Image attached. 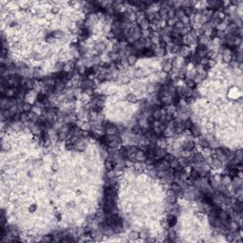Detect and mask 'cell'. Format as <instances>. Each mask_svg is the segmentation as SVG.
Masks as SVG:
<instances>
[{"instance_id": "1", "label": "cell", "mask_w": 243, "mask_h": 243, "mask_svg": "<svg viewBox=\"0 0 243 243\" xmlns=\"http://www.w3.org/2000/svg\"><path fill=\"white\" fill-rule=\"evenodd\" d=\"M167 151L164 148H161V147L157 146L155 149V152H154V155H155V158L158 160H161L164 159V157L167 155Z\"/></svg>"}, {"instance_id": "2", "label": "cell", "mask_w": 243, "mask_h": 243, "mask_svg": "<svg viewBox=\"0 0 243 243\" xmlns=\"http://www.w3.org/2000/svg\"><path fill=\"white\" fill-rule=\"evenodd\" d=\"M104 132H105L107 135H117L119 134V128H118L117 125L111 124L109 126H107V128L104 129Z\"/></svg>"}, {"instance_id": "3", "label": "cell", "mask_w": 243, "mask_h": 243, "mask_svg": "<svg viewBox=\"0 0 243 243\" xmlns=\"http://www.w3.org/2000/svg\"><path fill=\"white\" fill-rule=\"evenodd\" d=\"M171 190L177 195H179V194H183V188L181 187V185L179 183H178L177 181H173L171 183Z\"/></svg>"}, {"instance_id": "4", "label": "cell", "mask_w": 243, "mask_h": 243, "mask_svg": "<svg viewBox=\"0 0 243 243\" xmlns=\"http://www.w3.org/2000/svg\"><path fill=\"white\" fill-rule=\"evenodd\" d=\"M161 67H162V70L165 73H168L173 70V65H172V61L170 60H163V62L161 63Z\"/></svg>"}, {"instance_id": "5", "label": "cell", "mask_w": 243, "mask_h": 243, "mask_svg": "<svg viewBox=\"0 0 243 243\" xmlns=\"http://www.w3.org/2000/svg\"><path fill=\"white\" fill-rule=\"evenodd\" d=\"M135 159H136V161H144L146 160V155H145V152L141 149H138L137 152L135 153Z\"/></svg>"}, {"instance_id": "6", "label": "cell", "mask_w": 243, "mask_h": 243, "mask_svg": "<svg viewBox=\"0 0 243 243\" xmlns=\"http://www.w3.org/2000/svg\"><path fill=\"white\" fill-rule=\"evenodd\" d=\"M94 87V82L90 79H84L81 83V87L83 89H88V88H93Z\"/></svg>"}, {"instance_id": "7", "label": "cell", "mask_w": 243, "mask_h": 243, "mask_svg": "<svg viewBox=\"0 0 243 243\" xmlns=\"http://www.w3.org/2000/svg\"><path fill=\"white\" fill-rule=\"evenodd\" d=\"M182 148H183L184 150L192 151V150L195 148V142H194L193 141H190V140L184 141L183 144H182Z\"/></svg>"}, {"instance_id": "8", "label": "cell", "mask_w": 243, "mask_h": 243, "mask_svg": "<svg viewBox=\"0 0 243 243\" xmlns=\"http://www.w3.org/2000/svg\"><path fill=\"white\" fill-rule=\"evenodd\" d=\"M167 201L170 204H175L177 201V194H175L173 191L168 192V197H167Z\"/></svg>"}, {"instance_id": "9", "label": "cell", "mask_w": 243, "mask_h": 243, "mask_svg": "<svg viewBox=\"0 0 243 243\" xmlns=\"http://www.w3.org/2000/svg\"><path fill=\"white\" fill-rule=\"evenodd\" d=\"M218 218H219L221 221H226V220H228L229 218H230V216H229L228 212L220 210V211H219V213H218Z\"/></svg>"}, {"instance_id": "10", "label": "cell", "mask_w": 243, "mask_h": 243, "mask_svg": "<svg viewBox=\"0 0 243 243\" xmlns=\"http://www.w3.org/2000/svg\"><path fill=\"white\" fill-rule=\"evenodd\" d=\"M161 116H162V110L161 109H155L152 112V117L154 118L155 121H161Z\"/></svg>"}, {"instance_id": "11", "label": "cell", "mask_w": 243, "mask_h": 243, "mask_svg": "<svg viewBox=\"0 0 243 243\" xmlns=\"http://www.w3.org/2000/svg\"><path fill=\"white\" fill-rule=\"evenodd\" d=\"M185 16V13H184V9L183 8H179L175 10V17L177 18L178 20H181V18Z\"/></svg>"}, {"instance_id": "12", "label": "cell", "mask_w": 243, "mask_h": 243, "mask_svg": "<svg viewBox=\"0 0 243 243\" xmlns=\"http://www.w3.org/2000/svg\"><path fill=\"white\" fill-rule=\"evenodd\" d=\"M165 111H166V114L168 115H172L173 116L175 113L177 112V107L175 104H169L165 107Z\"/></svg>"}, {"instance_id": "13", "label": "cell", "mask_w": 243, "mask_h": 243, "mask_svg": "<svg viewBox=\"0 0 243 243\" xmlns=\"http://www.w3.org/2000/svg\"><path fill=\"white\" fill-rule=\"evenodd\" d=\"M65 87H66V84L64 83V81L63 80H61V81H57L56 82V84H55L54 87V90L55 91H63V90L65 89Z\"/></svg>"}, {"instance_id": "14", "label": "cell", "mask_w": 243, "mask_h": 243, "mask_svg": "<svg viewBox=\"0 0 243 243\" xmlns=\"http://www.w3.org/2000/svg\"><path fill=\"white\" fill-rule=\"evenodd\" d=\"M137 60H138V57L135 54H130L126 57V61L128 66H134L137 63Z\"/></svg>"}, {"instance_id": "15", "label": "cell", "mask_w": 243, "mask_h": 243, "mask_svg": "<svg viewBox=\"0 0 243 243\" xmlns=\"http://www.w3.org/2000/svg\"><path fill=\"white\" fill-rule=\"evenodd\" d=\"M190 130H191L192 134H193L195 137L200 136L201 130H200V127H199V125H198V124H194V125L192 126V128L190 129Z\"/></svg>"}, {"instance_id": "16", "label": "cell", "mask_w": 243, "mask_h": 243, "mask_svg": "<svg viewBox=\"0 0 243 243\" xmlns=\"http://www.w3.org/2000/svg\"><path fill=\"white\" fill-rule=\"evenodd\" d=\"M30 129H31V133L33 135H41L42 134L43 129H42V127L40 126L39 124H34V125H33Z\"/></svg>"}, {"instance_id": "17", "label": "cell", "mask_w": 243, "mask_h": 243, "mask_svg": "<svg viewBox=\"0 0 243 243\" xmlns=\"http://www.w3.org/2000/svg\"><path fill=\"white\" fill-rule=\"evenodd\" d=\"M105 49H107V46H105V44L103 42L97 43L96 45H95V50H96L97 52H104V50H105Z\"/></svg>"}, {"instance_id": "18", "label": "cell", "mask_w": 243, "mask_h": 243, "mask_svg": "<svg viewBox=\"0 0 243 243\" xmlns=\"http://www.w3.org/2000/svg\"><path fill=\"white\" fill-rule=\"evenodd\" d=\"M51 34H52V36H53V38H55V39H62V38L65 37L64 31H63V30H54Z\"/></svg>"}, {"instance_id": "19", "label": "cell", "mask_w": 243, "mask_h": 243, "mask_svg": "<svg viewBox=\"0 0 243 243\" xmlns=\"http://www.w3.org/2000/svg\"><path fill=\"white\" fill-rule=\"evenodd\" d=\"M125 99H126L127 102L131 103V104H135V103L138 102V98H137L136 95L133 94V93H129V94H127L126 97H125Z\"/></svg>"}, {"instance_id": "20", "label": "cell", "mask_w": 243, "mask_h": 243, "mask_svg": "<svg viewBox=\"0 0 243 243\" xmlns=\"http://www.w3.org/2000/svg\"><path fill=\"white\" fill-rule=\"evenodd\" d=\"M150 26H151V24H150V22H149L148 20L144 19L139 25V27L141 30H149V29H150Z\"/></svg>"}, {"instance_id": "21", "label": "cell", "mask_w": 243, "mask_h": 243, "mask_svg": "<svg viewBox=\"0 0 243 243\" xmlns=\"http://www.w3.org/2000/svg\"><path fill=\"white\" fill-rule=\"evenodd\" d=\"M144 74H145V72H144V70H141V68H137V70H135L134 72H133V75H134L135 78H141V77H144Z\"/></svg>"}, {"instance_id": "22", "label": "cell", "mask_w": 243, "mask_h": 243, "mask_svg": "<svg viewBox=\"0 0 243 243\" xmlns=\"http://www.w3.org/2000/svg\"><path fill=\"white\" fill-rule=\"evenodd\" d=\"M185 84H186V87H188V88H190V89H193V88H195L197 86V84L195 82H194L193 79H189V78H187V79L185 80Z\"/></svg>"}, {"instance_id": "23", "label": "cell", "mask_w": 243, "mask_h": 243, "mask_svg": "<svg viewBox=\"0 0 243 243\" xmlns=\"http://www.w3.org/2000/svg\"><path fill=\"white\" fill-rule=\"evenodd\" d=\"M124 147H125V150H126L127 155L136 153L137 150H138V148H137L136 145H126V146H124Z\"/></svg>"}, {"instance_id": "24", "label": "cell", "mask_w": 243, "mask_h": 243, "mask_svg": "<svg viewBox=\"0 0 243 243\" xmlns=\"http://www.w3.org/2000/svg\"><path fill=\"white\" fill-rule=\"evenodd\" d=\"M184 128L187 129V130H190L192 128V126L194 125V123L192 121V119L190 118H187L186 120H184Z\"/></svg>"}, {"instance_id": "25", "label": "cell", "mask_w": 243, "mask_h": 243, "mask_svg": "<svg viewBox=\"0 0 243 243\" xmlns=\"http://www.w3.org/2000/svg\"><path fill=\"white\" fill-rule=\"evenodd\" d=\"M131 133L132 134H134V135H141V127L138 124H135L134 126L132 127V129H131Z\"/></svg>"}, {"instance_id": "26", "label": "cell", "mask_w": 243, "mask_h": 243, "mask_svg": "<svg viewBox=\"0 0 243 243\" xmlns=\"http://www.w3.org/2000/svg\"><path fill=\"white\" fill-rule=\"evenodd\" d=\"M190 178H191L192 179H194V181H197L198 179L200 178V176H199V172L197 171L196 169H192L191 172H190Z\"/></svg>"}, {"instance_id": "27", "label": "cell", "mask_w": 243, "mask_h": 243, "mask_svg": "<svg viewBox=\"0 0 243 243\" xmlns=\"http://www.w3.org/2000/svg\"><path fill=\"white\" fill-rule=\"evenodd\" d=\"M128 237L131 240H136V239H138L140 237V233L139 232H136V231H132V232L129 233Z\"/></svg>"}, {"instance_id": "28", "label": "cell", "mask_w": 243, "mask_h": 243, "mask_svg": "<svg viewBox=\"0 0 243 243\" xmlns=\"http://www.w3.org/2000/svg\"><path fill=\"white\" fill-rule=\"evenodd\" d=\"M162 135H164L165 137H167V138H169V137H173L174 135H175V132H174V129L172 128H169V127H166V129L163 131V133H162Z\"/></svg>"}, {"instance_id": "29", "label": "cell", "mask_w": 243, "mask_h": 243, "mask_svg": "<svg viewBox=\"0 0 243 243\" xmlns=\"http://www.w3.org/2000/svg\"><path fill=\"white\" fill-rule=\"evenodd\" d=\"M155 54L156 55H159V56H164L165 55V53H166V50L165 49H162V47H157L156 50H155Z\"/></svg>"}, {"instance_id": "30", "label": "cell", "mask_w": 243, "mask_h": 243, "mask_svg": "<svg viewBox=\"0 0 243 243\" xmlns=\"http://www.w3.org/2000/svg\"><path fill=\"white\" fill-rule=\"evenodd\" d=\"M231 181H232V179H231L228 175H227V176H223L222 177V179H221V184L227 186L228 184L231 183Z\"/></svg>"}, {"instance_id": "31", "label": "cell", "mask_w": 243, "mask_h": 243, "mask_svg": "<svg viewBox=\"0 0 243 243\" xmlns=\"http://www.w3.org/2000/svg\"><path fill=\"white\" fill-rule=\"evenodd\" d=\"M198 144L200 145L202 148H207V147H209V145H210V144H209V141H207L206 139H200L199 140V141H198Z\"/></svg>"}, {"instance_id": "32", "label": "cell", "mask_w": 243, "mask_h": 243, "mask_svg": "<svg viewBox=\"0 0 243 243\" xmlns=\"http://www.w3.org/2000/svg\"><path fill=\"white\" fill-rule=\"evenodd\" d=\"M22 107H23V112H26V113H28L29 111H30L31 108H32L31 104H30V103H23Z\"/></svg>"}, {"instance_id": "33", "label": "cell", "mask_w": 243, "mask_h": 243, "mask_svg": "<svg viewBox=\"0 0 243 243\" xmlns=\"http://www.w3.org/2000/svg\"><path fill=\"white\" fill-rule=\"evenodd\" d=\"M193 80H194V82L196 83V84H198V83L202 82L204 79H203V77L201 76L200 73H196V74H195V76H194Z\"/></svg>"}, {"instance_id": "34", "label": "cell", "mask_w": 243, "mask_h": 243, "mask_svg": "<svg viewBox=\"0 0 243 243\" xmlns=\"http://www.w3.org/2000/svg\"><path fill=\"white\" fill-rule=\"evenodd\" d=\"M119 144H120L119 142H118L116 140H114V141H108V142H107V146H108L109 148H111V149H116Z\"/></svg>"}, {"instance_id": "35", "label": "cell", "mask_w": 243, "mask_h": 243, "mask_svg": "<svg viewBox=\"0 0 243 243\" xmlns=\"http://www.w3.org/2000/svg\"><path fill=\"white\" fill-rule=\"evenodd\" d=\"M151 30H150V29L149 30H141V38H144V39H147V38H149L150 36H151Z\"/></svg>"}, {"instance_id": "36", "label": "cell", "mask_w": 243, "mask_h": 243, "mask_svg": "<svg viewBox=\"0 0 243 243\" xmlns=\"http://www.w3.org/2000/svg\"><path fill=\"white\" fill-rule=\"evenodd\" d=\"M53 240V237H52L51 236H50V235H46V236H43V237L41 238V241H43V242H51V241Z\"/></svg>"}, {"instance_id": "37", "label": "cell", "mask_w": 243, "mask_h": 243, "mask_svg": "<svg viewBox=\"0 0 243 243\" xmlns=\"http://www.w3.org/2000/svg\"><path fill=\"white\" fill-rule=\"evenodd\" d=\"M177 18H169L168 20L166 21V24H167V26L168 27H170V28H173L174 26H175V24H176V22H177Z\"/></svg>"}, {"instance_id": "38", "label": "cell", "mask_w": 243, "mask_h": 243, "mask_svg": "<svg viewBox=\"0 0 243 243\" xmlns=\"http://www.w3.org/2000/svg\"><path fill=\"white\" fill-rule=\"evenodd\" d=\"M120 82L123 84H127L130 83V78L128 76H122L121 79H120Z\"/></svg>"}, {"instance_id": "39", "label": "cell", "mask_w": 243, "mask_h": 243, "mask_svg": "<svg viewBox=\"0 0 243 243\" xmlns=\"http://www.w3.org/2000/svg\"><path fill=\"white\" fill-rule=\"evenodd\" d=\"M158 88H159V87H156L155 84H150V86L147 87V91H148L149 93H154V92H156L157 90H158Z\"/></svg>"}, {"instance_id": "40", "label": "cell", "mask_w": 243, "mask_h": 243, "mask_svg": "<svg viewBox=\"0 0 243 243\" xmlns=\"http://www.w3.org/2000/svg\"><path fill=\"white\" fill-rule=\"evenodd\" d=\"M181 21L182 22V24H183L184 26H189V25H190V23H191V21H190V18H189L188 16H186V15L181 18Z\"/></svg>"}, {"instance_id": "41", "label": "cell", "mask_w": 243, "mask_h": 243, "mask_svg": "<svg viewBox=\"0 0 243 243\" xmlns=\"http://www.w3.org/2000/svg\"><path fill=\"white\" fill-rule=\"evenodd\" d=\"M174 27L176 28V29H178V30H181V29H183L185 26L182 24V22H181V20H177V22H176V24H175Z\"/></svg>"}, {"instance_id": "42", "label": "cell", "mask_w": 243, "mask_h": 243, "mask_svg": "<svg viewBox=\"0 0 243 243\" xmlns=\"http://www.w3.org/2000/svg\"><path fill=\"white\" fill-rule=\"evenodd\" d=\"M65 147H66V149H67V150H72V149H74V144H72L71 141L68 140V141H67V144H66Z\"/></svg>"}, {"instance_id": "43", "label": "cell", "mask_w": 243, "mask_h": 243, "mask_svg": "<svg viewBox=\"0 0 243 243\" xmlns=\"http://www.w3.org/2000/svg\"><path fill=\"white\" fill-rule=\"evenodd\" d=\"M164 159H165V161H166L168 163H170V162H171L172 161H174V160L176 159V158H175L173 155H171V154H167L166 156L164 157Z\"/></svg>"}, {"instance_id": "44", "label": "cell", "mask_w": 243, "mask_h": 243, "mask_svg": "<svg viewBox=\"0 0 243 243\" xmlns=\"http://www.w3.org/2000/svg\"><path fill=\"white\" fill-rule=\"evenodd\" d=\"M241 43H242V39L240 37H236L234 40V46H236V47L241 46Z\"/></svg>"}, {"instance_id": "45", "label": "cell", "mask_w": 243, "mask_h": 243, "mask_svg": "<svg viewBox=\"0 0 243 243\" xmlns=\"http://www.w3.org/2000/svg\"><path fill=\"white\" fill-rule=\"evenodd\" d=\"M10 149V144H4V141H2V151H8Z\"/></svg>"}, {"instance_id": "46", "label": "cell", "mask_w": 243, "mask_h": 243, "mask_svg": "<svg viewBox=\"0 0 243 243\" xmlns=\"http://www.w3.org/2000/svg\"><path fill=\"white\" fill-rule=\"evenodd\" d=\"M36 209H37V206L35 205V204H32V205H30L29 207V211H30V213H34L36 211Z\"/></svg>"}, {"instance_id": "47", "label": "cell", "mask_w": 243, "mask_h": 243, "mask_svg": "<svg viewBox=\"0 0 243 243\" xmlns=\"http://www.w3.org/2000/svg\"><path fill=\"white\" fill-rule=\"evenodd\" d=\"M192 97L196 100V99H198V97H200V94H199V92H198L197 90H195V91H192Z\"/></svg>"}, {"instance_id": "48", "label": "cell", "mask_w": 243, "mask_h": 243, "mask_svg": "<svg viewBox=\"0 0 243 243\" xmlns=\"http://www.w3.org/2000/svg\"><path fill=\"white\" fill-rule=\"evenodd\" d=\"M33 76H34L35 78H40V77H41V72L38 70H35L34 71H33Z\"/></svg>"}, {"instance_id": "49", "label": "cell", "mask_w": 243, "mask_h": 243, "mask_svg": "<svg viewBox=\"0 0 243 243\" xmlns=\"http://www.w3.org/2000/svg\"><path fill=\"white\" fill-rule=\"evenodd\" d=\"M7 53H8V50L7 49H2V51H1V57L2 58H5L6 56H7Z\"/></svg>"}, {"instance_id": "50", "label": "cell", "mask_w": 243, "mask_h": 243, "mask_svg": "<svg viewBox=\"0 0 243 243\" xmlns=\"http://www.w3.org/2000/svg\"><path fill=\"white\" fill-rule=\"evenodd\" d=\"M206 127L208 129H213L214 128V124L213 123H211V122H209V123H207V124H206Z\"/></svg>"}, {"instance_id": "51", "label": "cell", "mask_w": 243, "mask_h": 243, "mask_svg": "<svg viewBox=\"0 0 243 243\" xmlns=\"http://www.w3.org/2000/svg\"><path fill=\"white\" fill-rule=\"evenodd\" d=\"M51 12H52V13H57L58 12H59V8H57V7H53V8H52Z\"/></svg>"}, {"instance_id": "52", "label": "cell", "mask_w": 243, "mask_h": 243, "mask_svg": "<svg viewBox=\"0 0 243 243\" xmlns=\"http://www.w3.org/2000/svg\"><path fill=\"white\" fill-rule=\"evenodd\" d=\"M52 169H53V170H58V164L57 163L53 164V165H52Z\"/></svg>"}, {"instance_id": "53", "label": "cell", "mask_w": 243, "mask_h": 243, "mask_svg": "<svg viewBox=\"0 0 243 243\" xmlns=\"http://www.w3.org/2000/svg\"><path fill=\"white\" fill-rule=\"evenodd\" d=\"M16 25H17V22H16V21H13L12 24H10V26H13H13H16Z\"/></svg>"}, {"instance_id": "54", "label": "cell", "mask_w": 243, "mask_h": 243, "mask_svg": "<svg viewBox=\"0 0 243 243\" xmlns=\"http://www.w3.org/2000/svg\"><path fill=\"white\" fill-rule=\"evenodd\" d=\"M57 218H58V219H59V220H60V219L62 218V216H61L60 214H58V215H57Z\"/></svg>"}]
</instances>
